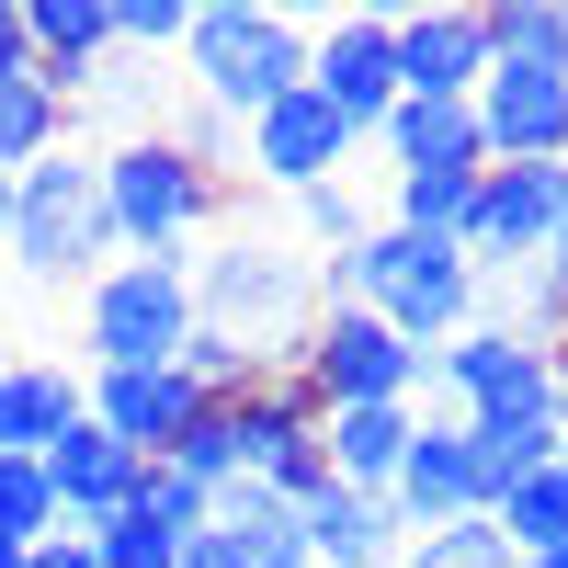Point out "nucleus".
<instances>
[{
	"label": "nucleus",
	"instance_id": "nucleus-9",
	"mask_svg": "<svg viewBox=\"0 0 568 568\" xmlns=\"http://www.w3.org/2000/svg\"><path fill=\"white\" fill-rule=\"evenodd\" d=\"M557 171L568 160H489L478 182H466V227H455V251L500 273V262H535L557 240Z\"/></svg>",
	"mask_w": 568,
	"mask_h": 568
},
{
	"label": "nucleus",
	"instance_id": "nucleus-31",
	"mask_svg": "<svg viewBox=\"0 0 568 568\" xmlns=\"http://www.w3.org/2000/svg\"><path fill=\"white\" fill-rule=\"evenodd\" d=\"M125 511H149V524H160L171 546H194V535H205V511H216V489H194V478H171V466H149Z\"/></svg>",
	"mask_w": 568,
	"mask_h": 568
},
{
	"label": "nucleus",
	"instance_id": "nucleus-18",
	"mask_svg": "<svg viewBox=\"0 0 568 568\" xmlns=\"http://www.w3.org/2000/svg\"><path fill=\"white\" fill-rule=\"evenodd\" d=\"M296 546H307V568H398L409 524H398V500L318 489V500H296Z\"/></svg>",
	"mask_w": 568,
	"mask_h": 568
},
{
	"label": "nucleus",
	"instance_id": "nucleus-33",
	"mask_svg": "<svg viewBox=\"0 0 568 568\" xmlns=\"http://www.w3.org/2000/svg\"><path fill=\"white\" fill-rule=\"evenodd\" d=\"M91 568H182V546L149 511H114V524H91Z\"/></svg>",
	"mask_w": 568,
	"mask_h": 568
},
{
	"label": "nucleus",
	"instance_id": "nucleus-5",
	"mask_svg": "<svg viewBox=\"0 0 568 568\" xmlns=\"http://www.w3.org/2000/svg\"><path fill=\"white\" fill-rule=\"evenodd\" d=\"M194 342V251L182 262H103L80 284V353L103 364H182Z\"/></svg>",
	"mask_w": 568,
	"mask_h": 568
},
{
	"label": "nucleus",
	"instance_id": "nucleus-36",
	"mask_svg": "<svg viewBox=\"0 0 568 568\" xmlns=\"http://www.w3.org/2000/svg\"><path fill=\"white\" fill-rule=\"evenodd\" d=\"M34 45H23V0H0V80H23Z\"/></svg>",
	"mask_w": 568,
	"mask_h": 568
},
{
	"label": "nucleus",
	"instance_id": "nucleus-2",
	"mask_svg": "<svg viewBox=\"0 0 568 568\" xmlns=\"http://www.w3.org/2000/svg\"><path fill=\"white\" fill-rule=\"evenodd\" d=\"M227 216V182H205L171 136H114L103 149V227H114V262H182L194 227Z\"/></svg>",
	"mask_w": 568,
	"mask_h": 568
},
{
	"label": "nucleus",
	"instance_id": "nucleus-13",
	"mask_svg": "<svg viewBox=\"0 0 568 568\" xmlns=\"http://www.w3.org/2000/svg\"><path fill=\"white\" fill-rule=\"evenodd\" d=\"M398 524L409 535H444V524H489V466H478V444H466V420H433L420 409V433H409V455H398Z\"/></svg>",
	"mask_w": 568,
	"mask_h": 568
},
{
	"label": "nucleus",
	"instance_id": "nucleus-26",
	"mask_svg": "<svg viewBox=\"0 0 568 568\" xmlns=\"http://www.w3.org/2000/svg\"><path fill=\"white\" fill-rule=\"evenodd\" d=\"M466 182H478V171H387V216H375V227L455 240V227H466Z\"/></svg>",
	"mask_w": 568,
	"mask_h": 568
},
{
	"label": "nucleus",
	"instance_id": "nucleus-16",
	"mask_svg": "<svg viewBox=\"0 0 568 568\" xmlns=\"http://www.w3.org/2000/svg\"><path fill=\"white\" fill-rule=\"evenodd\" d=\"M182 568H307L296 511H284L262 478H227V489H216V511H205V535L182 546Z\"/></svg>",
	"mask_w": 568,
	"mask_h": 568
},
{
	"label": "nucleus",
	"instance_id": "nucleus-37",
	"mask_svg": "<svg viewBox=\"0 0 568 568\" xmlns=\"http://www.w3.org/2000/svg\"><path fill=\"white\" fill-rule=\"evenodd\" d=\"M23 568H91V535H45V546H34Z\"/></svg>",
	"mask_w": 568,
	"mask_h": 568
},
{
	"label": "nucleus",
	"instance_id": "nucleus-4",
	"mask_svg": "<svg viewBox=\"0 0 568 568\" xmlns=\"http://www.w3.org/2000/svg\"><path fill=\"white\" fill-rule=\"evenodd\" d=\"M12 273L34 284H91L114 262V227H103V160L91 149H58V160H34L12 182Z\"/></svg>",
	"mask_w": 568,
	"mask_h": 568
},
{
	"label": "nucleus",
	"instance_id": "nucleus-21",
	"mask_svg": "<svg viewBox=\"0 0 568 568\" xmlns=\"http://www.w3.org/2000/svg\"><path fill=\"white\" fill-rule=\"evenodd\" d=\"M23 45H34V80L80 103V80L114 58V34H103V0H23Z\"/></svg>",
	"mask_w": 568,
	"mask_h": 568
},
{
	"label": "nucleus",
	"instance_id": "nucleus-30",
	"mask_svg": "<svg viewBox=\"0 0 568 568\" xmlns=\"http://www.w3.org/2000/svg\"><path fill=\"white\" fill-rule=\"evenodd\" d=\"M182 23H194V0H103L114 58H160V45H182Z\"/></svg>",
	"mask_w": 568,
	"mask_h": 568
},
{
	"label": "nucleus",
	"instance_id": "nucleus-1",
	"mask_svg": "<svg viewBox=\"0 0 568 568\" xmlns=\"http://www.w3.org/2000/svg\"><path fill=\"white\" fill-rule=\"evenodd\" d=\"M194 329L240 342L262 375H284L318 329V262L296 240H262V227H227V240L194 262Z\"/></svg>",
	"mask_w": 568,
	"mask_h": 568
},
{
	"label": "nucleus",
	"instance_id": "nucleus-8",
	"mask_svg": "<svg viewBox=\"0 0 568 568\" xmlns=\"http://www.w3.org/2000/svg\"><path fill=\"white\" fill-rule=\"evenodd\" d=\"M433 398H444V420H500V409H557V375H546L535 342L466 318L455 342L433 353ZM557 420H568V409H557Z\"/></svg>",
	"mask_w": 568,
	"mask_h": 568
},
{
	"label": "nucleus",
	"instance_id": "nucleus-38",
	"mask_svg": "<svg viewBox=\"0 0 568 568\" xmlns=\"http://www.w3.org/2000/svg\"><path fill=\"white\" fill-rule=\"evenodd\" d=\"M546 375H557V409H568V342H546Z\"/></svg>",
	"mask_w": 568,
	"mask_h": 568
},
{
	"label": "nucleus",
	"instance_id": "nucleus-11",
	"mask_svg": "<svg viewBox=\"0 0 568 568\" xmlns=\"http://www.w3.org/2000/svg\"><path fill=\"white\" fill-rule=\"evenodd\" d=\"M466 114H478L489 160H568V69H546V58H489Z\"/></svg>",
	"mask_w": 568,
	"mask_h": 568
},
{
	"label": "nucleus",
	"instance_id": "nucleus-14",
	"mask_svg": "<svg viewBox=\"0 0 568 568\" xmlns=\"http://www.w3.org/2000/svg\"><path fill=\"white\" fill-rule=\"evenodd\" d=\"M205 398H194V375L182 364H103V375H80V420L91 433H114L125 455H171L182 444V420H194Z\"/></svg>",
	"mask_w": 568,
	"mask_h": 568
},
{
	"label": "nucleus",
	"instance_id": "nucleus-32",
	"mask_svg": "<svg viewBox=\"0 0 568 568\" xmlns=\"http://www.w3.org/2000/svg\"><path fill=\"white\" fill-rule=\"evenodd\" d=\"M398 568H524V557H511L489 524H444V535H409Z\"/></svg>",
	"mask_w": 568,
	"mask_h": 568
},
{
	"label": "nucleus",
	"instance_id": "nucleus-20",
	"mask_svg": "<svg viewBox=\"0 0 568 568\" xmlns=\"http://www.w3.org/2000/svg\"><path fill=\"white\" fill-rule=\"evenodd\" d=\"M364 149H387V171H489V149H478V114L466 103H398L375 114V136Z\"/></svg>",
	"mask_w": 568,
	"mask_h": 568
},
{
	"label": "nucleus",
	"instance_id": "nucleus-29",
	"mask_svg": "<svg viewBox=\"0 0 568 568\" xmlns=\"http://www.w3.org/2000/svg\"><path fill=\"white\" fill-rule=\"evenodd\" d=\"M0 535H12V546L69 535V524H58V489H45V466H34V455H0Z\"/></svg>",
	"mask_w": 568,
	"mask_h": 568
},
{
	"label": "nucleus",
	"instance_id": "nucleus-22",
	"mask_svg": "<svg viewBox=\"0 0 568 568\" xmlns=\"http://www.w3.org/2000/svg\"><path fill=\"white\" fill-rule=\"evenodd\" d=\"M80 420V375L69 364H0V455H45Z\"/></svg>",
	"mask_w": 568,
	"mask_h": 568
},
{
	"label": "nucleus",
	"instance_id": "nucleus-24",
	"mask_svg": "<svg viewBox=\"0 0 568 568\" xmlns=\"http://www.w3.org/2000/svg\"><path fill=\"white\" fill-rule=\"evenodd\" d=\"M69 114H80V103H69V91H45L34 69H23V80H0V171L58 160V149H69Z\"/></svg>",
	"mask_w": 568,
	"mask_h": 568
},
{
	"label": "nucleus",
	"instance_id": "nucleus-41",
	"mask_svg": "<svg viewBox=\"0 0 568 568\" xmlns=\"http://www.w3.org/2000/svg\"><path fill=\"white\" fill-rule=\"evenodd\" d=\"M524 568H568V546H546V557H524Z\"/></svg>",
	"mask_w": 568,
	"mask_h": 568
},
{
	"label": "nucleus",
	"instance_id": "nucleus-43",
	"mask_svg": "<svg viewBox=\"0 0 568 568\" xmlns=\"http://www.w3.org/2000/svg\"><path fill=\"white\" fill-rule=\"evenodd\" d=\"M0 364H12V353H0Z\"/></svg>",
	"mask_w": 568,
	"mask_h": 568
},
{
	"label": "nucleus",
	"instance_id": "nucleus-10",
	"mask_svg": "<svg viewBox=\"0 0 568 568\" xmlns=\"http://www.w3.org/2000/svg\"><path fill=\"white\" fill-rule=\"evenodd\" d=\"M240 478H262L284 511L329 489V455H318V398L296 387V375H262V387L240 398Z\"/></svg>",
	"mask_w": 568,
	"mask_h": 568
},
{
	"label": "nucleus",
	"instance_id": "nucleus-42",
	"mask_svg": "<svg viewBox=\"0 0 568 568\" xmlns=\"http://www.w3.org/2000/svg\"><path fill=\"white\" fill-rule=\"evenodd\" d=\"M557 478H568V420H557Z\"/></svg>",
	"mask_w": 568,
	"mask_h": 568
},
{
	"label": "nucleus",
	"instance_id": "nucleus-27",
	"mask_svg": "<svg viewBox=\"0 0 568 568\" xmlns=\"http://www.w3.org/2000/svg\"><path fill=\"white\" fill-rule=\"evenodd\" d=\"M478 34H489V58H546V69H568V0H489Z\"/></svg>",
	"mask_w": 568,
	"mask_h": 568
},
{
	"label": "nucleus",
	"instance_id": "nucleus-35",
	"mask_svg": "<svg viewBox=\"0 0 568 568\" xmlns=\"http://www.w3.org/2000/svg\"><path fill=\"white\" fill-rule=\"evenodd\" d=\"M182 375H194V398H251V387H262V364H251L240 342H216V329L182 342Z\"/></svg>",
	"mask_w": 568,
	"mask_h": 568
},
{
	"label": "nucleus",
	"instance_id": "nucleus-7",
	"mask_svg": "<svg viewBox=\"0 0 568 568\" xmlns=\"http://www.w3.org/2000/svg\"><path fill=\"white\" fill-rule=\"evenodd\" d=\"M353 149H364V136L329 114L307 80L273 91V103L240 125V171L262 182V194H318V182H353Z\"/></svg>",
	"mask_w": 568,
	"mask_h": 568
},
{
	"label": "nucleus",
	"instance_id": "nucleus-25",
	"mask_svg": "<svg viewBox=\"0 0 568 568\" xmlns=\"http://www.w3.org/2000/svg\"><path fill=\"white\" fill-rule=\"evenodd\" d=\"M489 535H500L511 557H546V546H568V478H557V466L511 478V489L489 500Z\"/></svg>",
	"mask_w": 568,
	"mask_h": 568
},
{
	"label": "nucleus",
	"instance_id": "nucleus-28",
	"mask_svg": "<svg viewBox=\"0 0 568 568\" xmlns=\"http://www.w3.org/2000/svg\"><path fill=\"white\" fill-rule=\"evenodd\" d=\"M284 216H296V251H307V262H342V251L364 240V227H375L353 182H318V194H284Z\"/></svg>",
	"mask_w": 568,
	"mask_h": 568
},
{
	"label": "nucleus",
	"instance_id": "nucleus-34",
	"mask_svg": "<svg viewBox=\"0 0 568 568\" xmlns=\"http://www.w3.org/2000/svg\"><path fill=\"white\" fill-rule=\"evenodd\" d=\"M160 136H171V149L194 160L205 182H240V125H227V114H205V103H182V125H160Z\"/></svg>",
	"mask_w": 568,
	"mask_h": 568
},
{
	"label": "nucleus",
	"instance_id": "nucleus-12",
	"mask_svg": "<svg viewBox=\"0 0 568 568\" xmlns=\"http://www.w3.org/2000/svg\"><path fill=\"white\" fill-rule=\"evenodd\" d=\"M307 91L353 136H375V114L398 103V34L387 12H342V23H307Z\"/></svg>",
	"mask_w": 568,
	"mask_h": 568
},
{
	"label": "nucleus",
	"instance_id": "nucleus-15",
	"mask_svg": "<svg viewBox=\"0 0 568 568\" xmlns=\"http://www.w3.org/2000/svg\"><path fill=\"white\" fill-rule=\"evenodd\" d=\"M34 466H45V489H58V524H69V535L114 524V511L136 500V478H149V455H125L114 433H91V420H69V433L45 444Z\"/></svg>",
	"mask_w": 568,
	"mask_h": 568
},
{
	"label": "nucleus",
	"instance_id": "nucleus-17",
	"mask_svg": "<svg viewBox=\"0 0 568 568\" xmlns=\"http://www.w3.org/2000/svg\"><path fill=\"white\" fill-rule=\"evenodd\" d=\"M387 34H398V91L409 103H466V91L489 80L478 12H387Z\"/></svg>",
	"mask_w": 568,
	"mask_h": 568
},
{
	"label": "nucleus",
	"instance_id": "nucleus-23",
	"mask_svg": "<svg viewBox=\"0 0 568 568\" xmlns=\"http://www.w3.org/2000/svg\"><path fill=\"white\" fill-rule=\"evenodd\" d=\"M478 329H511V342H568V296L535 273V262H500V273H478Z\"/></svg>",
	"mask_w": 568,
	"mask_h": 568
},
{
	"label": "nucleus",
	"instance_id": "nucleus-3",
	"mask_svg": "<svg viewBox=\"0 0 568 568\" xmlns=\"http://www.w3.org/2000/svg\"><path fill=\"white\" fill-rule=\"evenodd\" d=\"M182 69H194V103L251 125L273 91L307 80V23L296 12H262V0H205L194 23H182Z\"/></svg>",
	"mask_w": 568,
	"mask_h": 568
},
{
	"label": "nucleus",
	"instance_id": "nucleus-40",
	"mask_svg": "<svg viewBox=\"0 0 568 568\" xmlns=\"http://www.w3.org/2000/svg\"><path fill=\"white\" fill-rule=\"evenodd\" d=\"M23 557H34V546H12V535H0V568H23Z\"/></svg>",
	"mask_w": 568,
	"mask_h": 568
},
{
	"label": "nucleus",
	"instance_id": "nucleus-6",
	"mask_svg": "<svg viewBox=\"0 0 568 568\" xmlns=\"http://www.w3.org/2000/svg\"><path fill=\"white\" fill-rule=\"evenodd\" d=\"M318 409H375V398H398V409H433V353L398 342L387 318H364V307H318L307 329V353L284 364Z\"/></svg>",
	"mask_w": 568,
	"mask_h": 568
},
{
	"label": "nucleus",
	"instance_id": "nucleus-39",
	"mask_svg": "<svg viewBox=\"0 0 568 568\" xmlns=\"http://www.w3.org/2000/svg\"><path fill=\"white\" fill-rule=\"evenodd\" d=\"M12 182H23V171H0V240H12Z\"/></svg>",
	"mask_w": 568,
	"mask_h": 568
},
{
	"label": "nucleus",
	"instance_id": "nucleus-19",
	"mask_svg": "<svg viewBox=\"0 0 568 568\" xmlns=\"http://www.w3.org/2000/svg\"><path fill=\"white\" fill-rule=\"evenodd\" d=\"M420 433V409L398 398H375V409H318V455H329V489H364V500H387L398 489V455Z\"/></svg>",
	"mask_w": 568,
	"mask_h": 568
}]
</instances>
